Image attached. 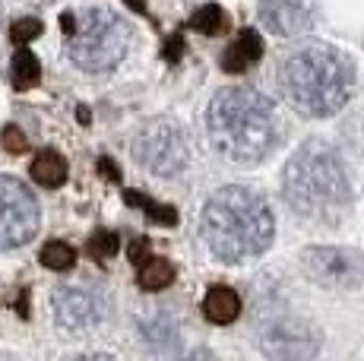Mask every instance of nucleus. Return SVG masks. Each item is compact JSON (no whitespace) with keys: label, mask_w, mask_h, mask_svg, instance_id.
<instances>
[{"label":"nucleus","mask_w":364,"mask_h":361,"mask_svg":"<svg viewBox=\"0 0 364 361\" xmlns=\"http://www.w3.org/2000/svg\"><path fill=\"white\" fill-rule=\"evenodd\" d=\"M203 241L213 257L225 263H244L260 257L272 244L276 219L269 203L257 190L241 184L219 187L203 206Z\"/></svg>","instance_id":"1"},{"label":"nucleus","mask_w":364,"mask_h":361,"mask_svg":"<svg viewBox=\"0 0 364 361\" xmlns=\"http://www.w3.org/2000/svg\"><path fill=\"white\" fill-rule=\"evenodd\" d=\"M213 149L235 165L263 162L279 143V114L254 89H222L206 111Z\"/></svg>","instance_id":"2"},{"label":"nucleus","mask_w":364,"mask_h":361,"mask_svg":"<svg viewBox=\"0 0 364 361\" xmlns=\"http://www.w3.org/2000/svg\"><path fill=\"white\" fill-rule=\"evenodd\" d=\"M279 89L298 114L330 117L352 99L355 67L330 45H304L282 64Z\"/></svg>","instance_id":"3"},{"label":"nucleus","mask_w":364,"mask_h":361,"mask_svg":"<svg viewBox=\"0 0 364 361\" xmlns=\"http://www.w3.org/2000/svg\"><path fill=\"white\" fill-rule=\"evenodd\" d=\"M282 193L298 216L317 222L339 219L352 203V184L339 152L320 140L295 149V156L285 165Z\"/></svg>","instance_id":"4"},{"label":"nucleus","mask_w":364,"mask_h":361,"mask_svg":"<svg viewBox=\"0 0 364 361\" xmlns=\"http://www.w3.org/2000/svg\"><path fill=\"white\" fill-rule=\"evenodd\" d=\"M67 58L82 73H111L130 51V26L105 6H86L76 16L64 13Z\"/></svg>","instance_id":"5"},{"label":"nucleus","mask_w":364,"mask_h":361,"mask_svg":"<svg viewBox=\"0 0 364 361\" xmlns=\"http://www.w3.org/2000/svg\"><path fill=\"white\" fill-rule=\"evenodd\" d=\"M133 158L159 178H178L191 165V140L178 121H152L133 140Z\"/></svg>","instance_id":"6"},{"label":"nucleus","mask_w":364,"mask_h":361,"mask_svg":"<svg viewBox=\"0 0 364 361\" xmlns=\"http://www.w3.org/2000/svg\"><path fill=\"white\" fill-rule=\"evenodd\" d=\"M38 232V200L23 180L0 175V251L29 244Z\"/></svg>","instance_id":"7"},{"label":"nucleus","mask_w":364,"mask_h":361,"mask_svg":"<svg viewBox=\"0 0 364 361\" xmlns=\"http://www.w3.org/2000/svg\"><path fill=\"white\" fill-rule=\"evenodd\" d=\"M51 311L64 333H89L108 317V298L89 286H60L51 298Z\"/></svg>","instance_id":"8"},{"label":"nucleus","mask_w":364,"mask_h":361,"mask_svg":"<svg viewBox=\"0 0 364 361\" xmlns=\"http://www.w3.org/2000/svg\"><path fill=\"white\" fill-rule=\"evenodd\" d=\"M260 349L269 361H311L320 349V339L307 323L282 317L260 333Z\"/></svg>","instance_id":"9"},{"label":"nucleus","mask_w":364,"mask_h":361,"mask_svg":"<svg viewBox=\"0 0 364 361\" xmlns=\"http://www.w3.org/2000/svg\"><path fill=\"white\" fill-rule=\"evenodd\" d=\"M301 260H304L307 276L326 289H352L364 276L361 257L342 251V247H311V251H304Z\"/></svg>","instance_id":"10"},{"label":"nucleus","mask_w":364,"mask_h":361,"mask_svg":"<svg viewBox=\"0 0 364 361\" xmlns=\"http://www.w3.org/2000/svg\"><path fill=\"white\" fill-rule=\"evenodd\" d=\"M260 19L266 29L282 38H295L314 23L307 0H260Z\"/></svg>","instance_id":"11"},{"label":"nucleus","mask_w":364,"mask_h":361,"mask_svg":"<svg viewBox=\"0 0 364 361\" xmlns=\"http://www.w3.org/2000/svg\"><path fill=\"white\" fill-rule=\"evenodd\" d=\"M263 58V38L257 29H244L237 32V38L225 48L222 54V70L225 73H244Z\"/></svg>","instance_id":"12"},{"label":"nucleus","mask_w":364,"mask_h":361,"mask_svg":"<svg viewBox=\"0 0 364 361\" xmlns=\"http://www.w3.org/2000/svg\"><path fill=\"white\" fill-rule=\"evenodd\" d=\"M203 317L215 326H228L241 317V298L228 286H213L203 295Z\"/></svg>","instance_id":"13"},{"label":"nucleus","mask_w":364,"mask_h":361,"mask_svg":"<svg viewBox=\"0 0 364 361\" xmlns=\"http://www.w3.org/2000/svg\"><path fill=\"white\" fill-rule=\"evenodd\" d=\"M32 178H35V184H41L45 190H58V187H64V180H67L64 156H60V152H54V149L38 152V156H35V162H32Z\"/></svg>","instance_id":"14"},{"label":"nucleus","mask_w":364,"mask_h":361,"mask_svg":"<svg viewBox=\"0 0 364 361\" xmlns=\"http://www.w3.org/2000/svg\"><path fill=\"white\" fill-rule=\"evenodd\" d=\"M136 279L146 291H162L174 282V266L165 260V257H146V260L139 263Z\"/></svg>","instance_id":"15"},{"label":"nucleus","mask_w":364,"mask_h":361,"mask_svg":"<svg viewBox=\"0 0 364 361\" xmlns=\"http://www.w3.org/2000/svg\"><path fill=\"white\" fill-rule=\"evenodd\" d=\"M10 80H13V86H16L19 92H26V89H35V86H38L41 67H38V58H35L29 48H19V51L13 54Z\"/></svg>","instance_id":"16"},{"label":"nucleus","mask_w":364,"mask_h":361,"mask_svg":"<svg viewBox=\"0 0 364 361\" xmlns=\"http://www.w3.org/2000/svg\"><path fill=\"white\" fill-rule=\"evenodd\" d=\"M38 260L41 266L54 269V273H67V269L76 266V251L67 244V241H45V247L38 251Z\"/></svg>","instance_id":"17"},{"label":"nucleus","mask_w":364,"mask_h":361,"mask_svg":"<svg viewBox=\"0 0 364 361\" xmlns=\"http://www.w3.org/2000/svg\"><path fill=\"white\" fill-rule=\"evenodd\" d=\"M191 26L200 32V36H219V32L228 26V19H225V10H222L219 4H206L203 10H197V16L191 19Z\"/></svg>","instance_id":"18"},{"label":"nucleus","mask_w":364,"mask_h":361,"mask_svg":"<svg viewBox=\"0 0 364 361\" xmlns=\"http://www.w3.org/2000/svg\"><path fill=\"white\" fill-rule=\"evenodd\" d=\"M117 247H121V241H117L114 232H95L92 238H89V254L95 257V260H108V257L117 254Z\"/></svg>","instance_id":"19"},{"label":"nucleus","mask_w":364,"mask_h":361,"mask_svg":"<svg viewBox=\"0 0 364 361\" xmlns=\"http://www.w3.org/2000/svg\"><path fill=\"white\" fill-rule=\"evenodd\" d=\"M127 203H133V206H143V210L156 212V222H162V225H174V222H178V212H174V210H168V206L152 203V200L139 197V193H133V190L127 193Z\"/></svg>","instance_id":"20"},{"label":"nucleus","mask_w":364,"mask_h":361,"mask_svg":"<svg viewBox=\"0 0 364 361\" xmlns=\"http://www.w3.org/2000/svg\"><path fill=\"white\" fill-rule=\"evenodd\" d=\"M41 32H45L41 19H16V23H13V41H16V45H26V41L38 38Z\"/></svg>","instance_id":"21"},{"label":"nucleus","mask_w":364,"mask_h":361,"mask_svg":"<svg viewBox=\"0 0 364 361\" xmlns=\"http://www.w3.org/2000/svg\"><path fill=\"white\" fill-rule=\"evenodd\" d=\"M4 149L6 152H26L29 149V143H26V136H23V130H16V127H4Z\"/></svg>","instance_id":"22"},{"label":"nucleus","mask_w":364,"mask_h":361,"mask_svg":"<svg viewBox=\"0 0 364 361\" xmlns=\"http://www.w3.org/2000/svg\"><path fill=\"white\" fill-rule=\"evenodd\" d=\"M178 361H219V358H215L209 349H193V352H187V355L178 358Z\"/></svg>","instance_id":"23"},{"label":"nucleus","mask_w":364,"mask_h":361,"mask_svg":"<svg viewBox=\"0 0 364 361\" xmlns=\"http://www.w3.org/2000/svg\"><path fill=\"white\" fill-rule=\"evenodd\" d=\"M70 361H114V358L102 355V352H86V355H76V358H70Z\"/></svg>","instance_id":"24"},{"label":"nucleus","mask_w":364,"mask_h":361,"mask_svg":"<svg viewBox=\"0 0 364 361\" xmlns=\"http://www.w3.org/2000/svg\"><path fill=\"white\" fill-rule=\"evenodd\" d=\"M143 251H146V241H133V244H130V257L136 263H143Z\"/></svg>","instance_id":"25"},{"label":"nucleus","mask_w":364,"mask_h":361,"mask_svg":"<svg viewBox=\"0 0 364 361\" xmlns=\"http://www.w3.org/2000/svg\"><path fill=\"white\" fill-rule=\"evenodd\" d=\"M127 4H133V6H136V10H146V6H143V0H127Z\"/></svg>","instance_id":"26"}]
</instances>
